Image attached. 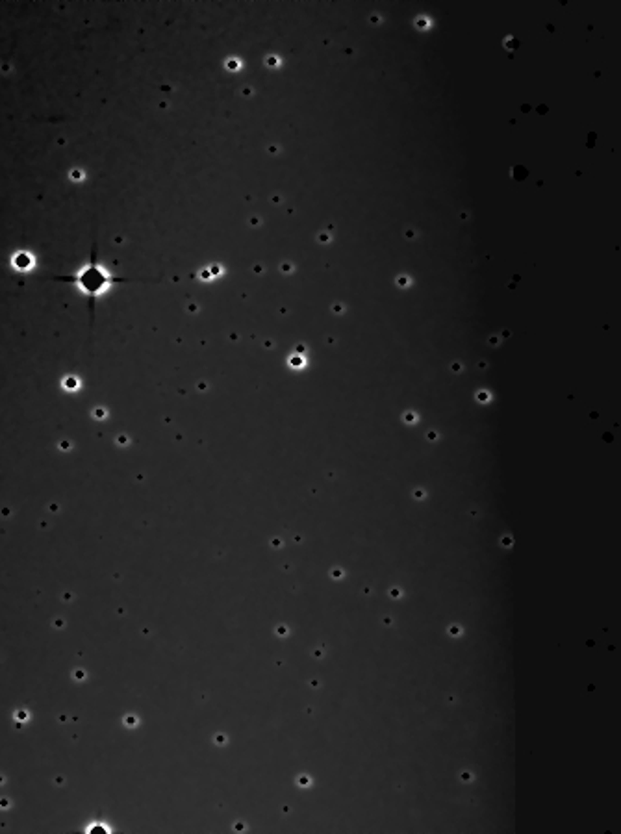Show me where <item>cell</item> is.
Masks as SVG:
<instances>
[{
    "mask_svg": "<svg viewBox=\"0 0 621 834\" xmlns=\"http://www.w3.org/2000/svg\"><path fill=\"white\" fill-rule=\"evenodd\" d=\"M75 280L80 284L82 290L87 291L89 295H97L98 291L106 286V275H104L98 267H95V265L86 267L82 273H78V275L75 276Z\"/></svg>",
    "mask_w": 621,
    "mask_h": 834,
    "instance_id": "6da1fadb",
    "label": "cell"
}]
</instances>
